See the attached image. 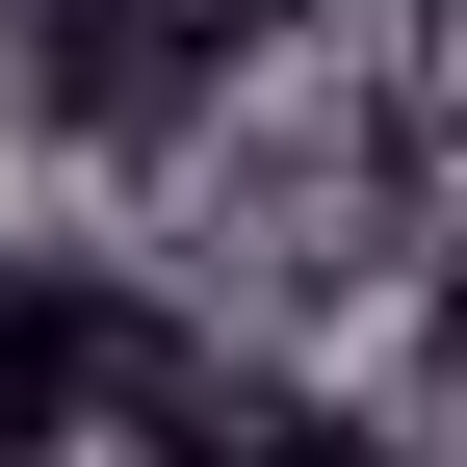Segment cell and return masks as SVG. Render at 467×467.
I'll list each match as a JSON object with an SVG mask.
<instances>
[{
    "label": "cell",
    "mask_w": 467,
    "mask_h": 467,
    "mask_svg": "<svg viewBox=\"0 0 467 467\" xmlns=\"http://www.w3.org/2000/svg\"><path fill=\"white\" fill-rule=\"evenodd\" d=\"M0 467H104V389L52 364V312H26V260H0Z\"/></svg>",
    "instance_id": "3"
},
{
    "label": "cell",
    "mask_w": 467,
    "mask_h": 467,
    "mask_svg": "<svg viewBox=\"0 0 467 467\" xmlns=\"http://www.w3.org/2000/svg\"><path fill=\"white\" fill-rule=\"evenodd\" d=\"M130 467H389L364 389H312V364H234V337H182V389L130 416Z\"/></svg>",
    "instance_id": "2"
},
{
    "label": "cell",
    "mask_w": 467,
    "mask_h": 467,
    "mask_svg": "<svg viewBox=\"0 0 467 467\" xmlns=\"http://www.w3.org/2000/svg\"><path fill=\"white\" fill-rule=\"evenodd\" d=\"M0 78H26L52 130H182L234 78V0H0Z\"/></svg>",
    "instance_id": "1"
}]
</instances>
